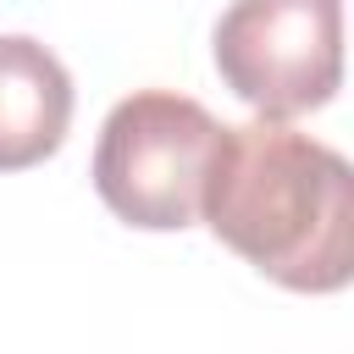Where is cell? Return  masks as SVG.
<instances>
[{
  "label": "cell",
  "mask_w": 354,
  "mask_h": 354,
  "mask_svg": "<svg viewBox=\"0 0 354 354\" xmlns=\"http://www.w3.org/2000/svg\"><path fill=\"white\" fill-rule=\"evenodd\" d=\"M199 216L277 288L337 293L354 277V171L288 116L221 127Z\"/></svg>",
  "instance_id": "6da1fadb"
},
{
  "label": "cell",
  "mask_w": 354,
  "mask_h": 354,
  "mask_svg": "<svg viewBox=\"0 0 354 354\" xmlns=\"http://www.w3.org/2000/svg\"><path fill=\"white\" fill-rule=\"evenodd\" d=\"M216 138L221 122L188 94L138 88L116 100L94 144V188L105 210L144 232L194 227Z\"/></svg>",
  "instance_id": "7a4b0ae2"
},
{
  "label": "cell",
  "mask_w": 354,
  "mask_h": 354,
  "mask_svg": "<svg viewBox=\"0 0 354 354\" xmlns=\"http://www.w3.org/2000/svg\"><path fill=\"white\" fill-rule=\"evenodd\" d=\"M216 72L260 116L321 111L343 83V0H232L216 22Z\"/></svg>",
  "instance_id": "3957f363"
},
{
  "label": "cell",
  "mask_w": 354,
  "mask_h": 354,
  "mask_svg": "<svg viewBox=\"0 0 354 354\" xmlns=\"http://www.w3.org/2000/svg\"><path fill=\"white\" fill-rule=\"evenodd\" d=\"M72 72L28 33H0V171H28L66 144Z\"/></svg>",
  "instance_id": "277c9868"
}]
</instances>
